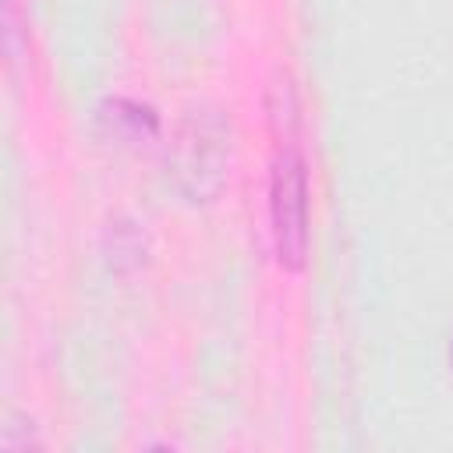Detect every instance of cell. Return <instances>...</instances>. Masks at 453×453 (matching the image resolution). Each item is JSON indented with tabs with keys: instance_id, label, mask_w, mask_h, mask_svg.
I'll use <instances>...</instances> for the list:
<instances>
[{
	"instance_id": "obj_1",
	"label": "cell",
	"mask_w": 453,
	"mask_h": 453,
	"mask_svg": "<svg viewBox=\"0 0 453 453\" xmlns=\"http://www.w3.org/2000/svg\"><path fill=\"white\" fill-rule=\"evenodd\" d=\"M273 248L283 269H301L308 255V163L294 134L276 149L269 170Z\"/></svg>"
},
{
	"instance_id": "obj_2",
	"label": "cell",
	"mask_w": 453,
	"mask_h": 453,
	"mask_svg": "<svg viewBox=\"0 0 453 453\" xmlns=\"http://www.w3.org/2000/svg\"><path fill=\"white\" fill-rule=\"evenodd\" d=\"M226 166V127L212 110H191L177 131V180L184 195L209 198Z\"/></svg>"
},
{
	"instance_id": "obj_3",
	"label": "cell",
	"mask_w": 453,
	"mask_h": 453,
	"mask_svg": "<svg viewBox=\"0 0 453 453\" xmlns=\"http://www.w3.org/2000/svg\"><path fill=\"white\" fill-rule=\"evenodd\" d=\"M110 124H117V127H124V131H131L134 138H152L156 134V113H152V106H142V103H131V99H113L110 103V113H103Z\"/></svg>"
}]
</instances>
